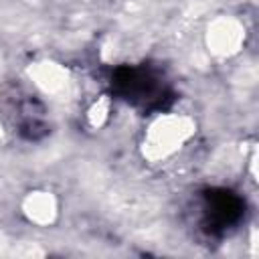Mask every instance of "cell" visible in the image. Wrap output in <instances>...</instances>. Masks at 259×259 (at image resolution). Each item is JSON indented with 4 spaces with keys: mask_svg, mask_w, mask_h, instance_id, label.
<instances>
[{
    "mask_svg": "<svg viewBox=\"0 0 259 259\" xmlns=\"http://www.w3.org/2000/svg\"><path fill=\"white\" fill-rule=\"evenodd\" d=\"M245 214V200L229 188H206L200 196V227L206 235H225Z\"/></svg>",
    "mask_w": 259,
    "mask_h": 259,
    "instance_id": "1",
    "label": "cell"
},
{
    "mask_svg": "<svg viewBox=\"0 0 259 259\" xmlns=\"http://www.w3.org/2000/svg\"><path fill=\"white\" fill-rule=\"evenodd\" d=\"M111 87L134 105H162L164 85L160 77L146 67H119L111 75Z\"/></svg>",
    "mask_w": 259,
    "mask_h": 259,
    "instance_id": "2",
    "label": "cell"
}]
</instances>
